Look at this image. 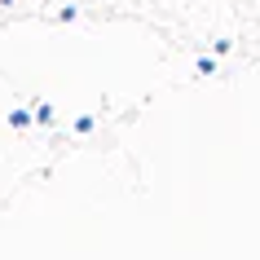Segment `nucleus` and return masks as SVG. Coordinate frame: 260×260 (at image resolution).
Listing matches in <instances>:
<instances>
[]
</instances>
